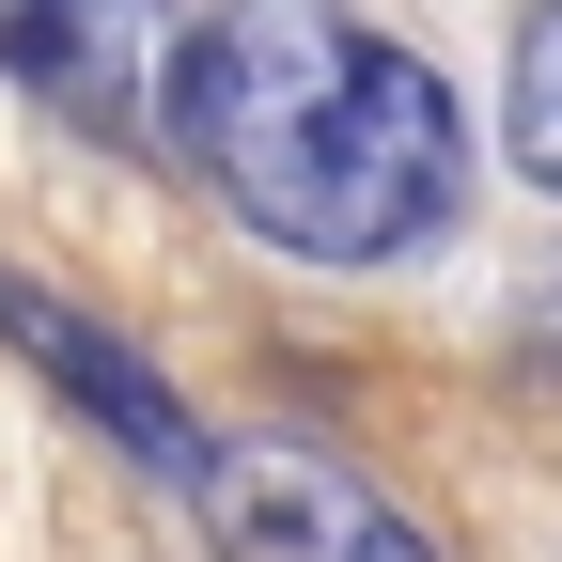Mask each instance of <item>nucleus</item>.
<instances>
[{"mask_svg": "<svg viewBox=\"0 0 562 562\" xmlns=\"http://www.w3.org/2000/svg\"><path fill=\"white\" fill-rule=\"evenodd\" d=\"M172 157L297 266H406L469 203L453 79L360 0H220L172 63Z\"/></svg>", "mask_w": 562, "mask_h": 562, "instance_id": "f257e3e1", "label": "nucleus"}, {"mask_svg": "<svg viewBox=\"0 0 562 562\" xmlns=\"http://www.w3.org/2000/svg\"><path fill=\"white\" fill-rule=\"evenodd\" d=\"M188 516H203L220 562H438L360 469L313 453V438H220L203 484H188Z\"/></svg>", "mask_w": 562, "mask_h": 562, "instance_id": "f03ea898", "label": "nucleus"}, {"mask_svg": "<svg viewBox=\"0 0 562 562\" xmlns=\"http://www.w3.org/2000/svg\"><path fill=\"white\" fill-rule=\"evenodd\" d=\"M501 140H516V172H531V188H562V0H531V32H516Z\"/></svg>", "mask_w": 562, "mask_h": 562, "instance_id": "39448f33", "label": "nucleus"}, {"mask_svg": "<svg viewBox=\"0 0 562 562\" xmlns=\"http://www.w3.org/2000/svg\"><path fill=\"white\" fill-rule=\"evenodd\" d=\"M172 0H0V79L94 140H172Z\"/></svg>", "mask_w": 562, "mask_h": 562, "instance_id": "7ed1b4c3", "label": "nucleus"}, {"mask_svg": "<svg viewBox=\"0 0 562 562\" xmlns=\"http://www.w3.org/2000/svg\"><path fill=\"white\" fill-rule=\"evenodd\" d=\"M0 344H16V360H32L63 406H79L94 438H125L140 469H157V484H203L220 422H188V391H172L157 360H140V344H110L79 297H47V281H0Z\"/></svg>", "mask_w": 562, "mask_h": 562, "instance_id": "20e7f679", "label": "nucleus"}]
</instances>
